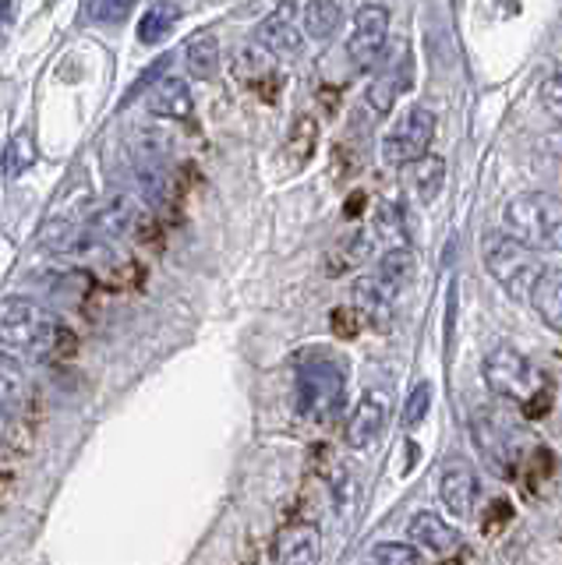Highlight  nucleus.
Wrapping results in <instances>:
<instances>
[{
    "mask_svg": "<svg viewBox=\"0 0 562 565\" xmlns=\"http://www.w3.org/2000/svg\"><path fill=\"white\" fill-rule=\"evenodd\" d=\"M178 22H181V8L170 4V0H160V4H152L142 18H138V43L156 46L160 40H167Z\"/></svg>",
    "mask_w": 562,
    "mask_h": 565,
    "instance_id": "27",
    "label": "nucleus"
},
{
    "mask_svg": "<svg viewBox=\"0 0 562 565\" xmlns=\"http://www.w3.org/2000/svg\"><path fill=\"white\" fill-rule=\"evenodd\" d=\"M481 258H485V269L491 273V279H496L509 297L531 300L538 279L544 273V265L538 262V252L513 241L506 230H491V234L481 237Z\"/></svg>",
    "mask_w": 562,
    "mask_h": 565,
    "instance_id": "4",
    "label": "nucleus"
},
{
    "mask_svg": "<svg viewBox=\"0 0 562 565\" xmlns=\"http://www.w3.org/2000/svg\"><path fill=\"white\" fill-rule=\"evenodd\" d=\"M509 520H513V502L509 499H491L485 516H481V530H488V534H496V530H502Z\"/></svg>",
    "mask_w": 562,
    "mask_h": 565,
    "instance_id": "35",
    "label": "nucleus"
},
{
    "mask_svg": "<svg viewBox=\"0 0 562 565\" xmlns=\"http://www.w3.org/2000/svg\"><path fill=\"white\" fill-rule=\"evenodd\" d=\"M0 347L32 361H67L78 340L61 315L29 297H0Z\"/></svg>",
    "mask_w": 562,
    "mask_h": 565,
    "instance_id": "1",
    "label": "nucleus"
},
{
    "mask_svg": "<svg viewBox=\"0 0 562 565\" xmlns=\"http://www.w3.org/2000/svg\"><path fill=\"white\" fill-rule=\"evenodd\" d=\"M167 64H170V57H160V61H156V64H152V67L146 71V75H142V78H138V82L131 85V96H138V93H142V88H146V85H149V82H152L156 75H160V71H163Z\"/></svg>",
    "mask_w": 562,
    "mask_h": 565,
    "instance_id": "38",
    "label": "nucleus"
},
{
    "mask_svg": "<svg viewBox=\"0 0 562 565\" xmlns=\"http://www.w3.org/2000/svg\"><path fill=\"white\" fill-rule=\"evenodd\" d=\"M375 234L372 230H354L350 237H343L337 247L329 252V258H326V273L329 276H343V273H350V269H358V265H364V262H372V255H375Z\"/></svg>",
    "mask_w": 562,
    "mask_h": 565,
    "instance_id": "20",
    "label": "nucleus"
},
{
    "mask_svg": "<svg viewBox=\"0 0 562 565\" xmlns=\"http://www.w3.org/2000/svg\"><path fill=\"white\" fill-rule=\"evenodd\" d=\"M146 110L152 117H167V120H191L195 99H191V88L184 78H163V82H156L152 93L146 96Z\"/></svg>",
    "mask_w": 562,
    "mask_h": 565,
    "instance_id": "17",
    "label": "nucleus"
},
{
    "mask_svg": "<svg viewBox=\"0 0 562 565\" xmlns=\"http://www.w3.org/2000/svg\"><path fill=\"white\" fill-rule=\"evenodd\" d=\"M520 411H523V417H531V420L549 417V411H552V388H541V393L527 399Z\"/></svg>",
    "mask_w": 562,
    "mask_h": 565,
    "instance_id": "36",
    "label": "nucleus"
},
{
    "mask_svg": "<svg viewBox=\"0 0 562 565\" xmlns=\"http://www.w3.org/2000/svg\"><path fill=\"white\" fill-rule=\"evenodd\" d=\"M531 305L541 315V322L562 332V269H544L531 294Z\"/></svg>",
    "mask_w": 562,
    "mask_h": 565,
    "instance_id": "23",
    "label": "nucleus"
},
{
    "mask_svg": "<svg viewBox=\"0 0 562 565\" xmlns=\"http://www.w3.org/2000/svg\"><path fill=\"white\" fill-rule=\"evenodd\" d=\"M319 562H322L319 526L294 523L279 534V565H319Z\"/></svg>",
    "mask_w": 562,
    "mask_h": 565,
    "instance_id": "19",
    "label": "nucleus"
},
{
    "mask_svg": "<svg viewBox=\"0 0 562 565\" xmlns=\"http://www.w3.org/2000/svg\"><path fill=\"white\" fill-rule=\"evenodd\" d=\"M315 146H319V120H315L311 114H297L290 131H287V141H284L290 170H301L315 156Z\"/></svg>",
    "mask_w": 562,
    "mask_h": 565,
    "instance_id": "24",
    "label": "nucleus"
},
{
    "mask_svg": "<svg viewBox=\"0 0 562 565\" xmlns=\"http://www.w3.org/2000/svg\"><path fill=\"white\" fill-rule=\"evenodd\" d=\"M354 308L361 315L364 329L390 332L396 318V294H390L372 273H368L354 282Z\"/></svg>",
    "mask_w": 562,
    "mask_h": 565,
    "instance_id": "16",
    "label": "nucleus"
},
{
    "mask_svg": "<svg viewBox=\"0 0 562 565\" xmlns=\"http://www.w3.org/2000/svg\"><path fill=\"white\" fill-rule=\"evenodd\" d=\"M294 371H297V379H294L297 414L322 420L337 411L343 399V388H347V364L337 361V353L308 350L297 358Z\"/></svg>",
    "mask_w": 562,
    "mask_h": 565,
    "instance_id": "3",
    "label": "nucleus"
},
{
    "mask_svg": "<svg viewBox=\"0 0 562 565\" xmlns=\"http://www.w3.org/2000/svg\"><path fill=\"white\" fill-rule=\"evenodd\" d=\"M407 534H411V544H417L421 552H428V555H438V558H449L460 552V544H464V534H460V526H453L449 520H443L438 512L432 509H421L411 516V526H407Z\"/></svg>",
    "mask_w": 562,
    "mask_h": 565,
    "instance_id": "15",
    "label": "nucleus"
},
{
    "mask_svg": "<svg viewBox=\"0 0 562 565\" xmlns=\"http://www.w3.org/2000/svg\"><path fill=\"white\" fill-rule=\"evenodd\" d=\"M372 276L382 282L385 290L400 297L414 279V252H411V247H390V252L375 262Z\"/></svg>",
    "mask_w": 562,
    "mask_h": 565,
    "instance_id": "22",
    "label": "nucleus"
},
{
    "mask_svg": "<svg viewBox=\"0 0 562 565\" xmlns=\"http://www.w3.org/2000/svg\"><path fill=\"white\" fill-rule=\"evenodd\" d=\"M385 40H390V8L382 4H364L354 14V32L347 35V57L354 67L372 71L382 53H385Z\"/></svg>",
    "mask_w": 562,
    "mask_h": 565,
    "instance_id": "10",
    "label": "nucleus"
},
{
    "mask_svg": "<svg viewBox=\"0 0 562 565\" xmlns=\"http://www.w3.org/2000/svg\"><path fill=\"white\" fill-rule=\"evenodd\" d=\"M19 4H22V0H0V40L11 32L14 18H19Z\"/></svg>",
    "mask_w": 562,
    "mask_h": 565,
    "instance_id": "37",
    "label": "nucleus"
},
{
    "mask_svg": "<svg viewBox=\"0 0 562 565\" xmlns=\"http://www.w3.org/2000/svg\"><path fill=\"white\" fill-rule=\"evenodd\" d=\"M146 230V212L138 205L131 194H117V199L103 202L93 216H89V237H128Z\"/></svg>",
    "mask_w": 562,
    "mask_h": 565,
    "instance_id": "14",
    "label": "nucleus"
},
{
    "mask_svg": "<svg viewBox=\"0 0 562 565\" xmlns=\"http://www.w3.org/2000/svg\"><path fill=\"white\" fill-rule=\"evenodd\" d=\"M138 8V0H93L89 18L99 25H120Z\"/></svg>",
    "mask_w": 562,
    "mask_h": 565,
    "instance_id": "32",
    "label": "nucleus"
},
{
    "mask_svg": "<svg viewBox=\"0 0 562 565\" xmlns=\"http://www.w3.org/2000/svg\"><path fill=\"white\" fill-rule=\"evenodd\" d=\"M390 417H393V396L385 393V388H368L347 417V431H343L347 446L350 449L375 446L385 435V428H390Z\"/></svg>",
    "mask_w": 562,
    "mask_h": 565,
    "instance_id": "11",
    "label": "nucleus"
},
{
    "mask_svg": "<svg viewBox=\"0 0 562 565\" xmlns=\"http://www.w3.org/2000/svg\"><path fill=\"white\" fill-rule=\"evenodd\" d=\"M375 237L390 241V247H407V226H403V205H393V202H382L379 212H375Z\"/></svg>",
    "mask_w": 562,
    "mask_h": 565,
    "instance_id": "30",
    "label": "nucleus"
},
{
    "mask_svg": "<svg viewBox=\"0 0 562 565\" xmlns=\"http://www.w3.org/2000/svg\"><path fill=\"white\" fill-rule=\"evenodd\" d=\"M329 322H332V332L340 335V340H354V335L364 329V322H361V315H358V308L350 305V308H337L329 315Z\"/></svg>",
    "mask_w": 562,
    "mask_h": 565,
    "instance_id": "34",
    "label": "nucleus"
},
{
    "mask_svg": "<svg viewBox=\"0 0 562 565\" xmlns=\"http://www.w3.org/2000/svg\"><path fill=\"white\" fill-rule=\"evenodd\" d=\"M340 18H343V11L337 0H305V8H301L305 35L315 43H326L329 35H337Z\"/></svg>",
    "mask_w": 562,
    "mask_h": 565,
    "instance_id": "25",
    "label": "nucleus"
},
{
    "mask_svg": "<svg viewBox=\"0 0 562 565\" xmlns=\"http://www.w3.org/2000/svg\"><path fill=\"white\" fill-rule=\"evenodd\" d=\"M305 25H301V8L294 0H279V4L262 18L255 29V43H262L276 61H294L305 50Z\"/></svg>",
    "mask_w": 562,
    "mask_h": 565,
    "instance_id": "8",
    "label": "nucleus"
},
{
    "mask_svg": "<svg viewBox=\"0 0 562 565\" xmlns=\"http://www.w3.org/2000/svg\"><path fill=\"white\" fill-rule=\"evenodd\" d=\"M470 435L478 446L485 467L499 477H517L523 467V446L517 441V431H509L496 417V411H474L470 417Z\"/></svg>",
    "mask_w": 562,
    "mask_h": 565,
    "instance_id": "7",
    "label": "nucleus"
},
{
    "mask_svg": "<svg viewBox=\"0 0 562 565\" xmlns=\"http://www.w3.org/2000/svg\"><path fill=\"white\" fill-rule=\"evenodd\" d=\"M541 106L549 110L555 120H562V64L552 67V75L541 82Z\"/></svg>",
    "mask_w": 562,
    "mask_h": 565,
    "instance_id": "33",
    "label": "nucleus"
},
{
    "mask_svg": "<svg viewBox=\"0 0 562 565\" xmlns=\"http://www.w3.org/2000/svg\"><path fill=\"white\" fill-rule=\"evenodd\" d=\"M502 230L531 252H562V202L549 191H523L502 205Z\"/></svg>",
    "mask_w": 562,
    "mask_h": 565,
    "instance_id": "2",
    "label": "nucleus"
},
{
    "mask_svg": "<svg viewBox=\"0 0 562 565\" xmlns=\"http://www.w3.org/2000/svg\"><path fill=\"white\" fill-rule=\"evenodd\" d=\"M407 184H411V194L421 202V205H432L438 199V191L446 184V159L443 156H421L417 163L407 167Z\"/></svg>",
    "mask_w": 562,
    "mask_h": 565,
    "instance_id": "21",
    "label": "nucleus"
},
{
    "mask_svg": "<svg viewBox=\"0 0 562 565\" xmlns=\"http://www.w3.org/2000/svg\"><path fill=\"white\" fill-rule=\"evenodd\" d=\"M485 382H488V388L496 396H502V399H509V403H527L531 396H538L541 388H549L544 385V375L541 371L523 358L520 350H513V347H496L485 358Z\"/></svg>",
    "mask_w": 562,
    "mask_h": 565,
    "instance_id": "5",
    "label": "nucleus"
},
{
    "mask_svg": "<svg viewBox=\"0 0 562 565\" xmlns=\"http://www.w3.org/2000/svg\"><path fill=\"white\" fill-rule=\"evenodd\" d=\"M432 396H435L432 382H417V385L411 388L407 403H403V424H407V428H417V424L428 417V411H432Z\"/></svg>",
    "mask_w": 562,
    "mask_h": 565,
    "instance_id": "31",
    "label": "nucleus"
},
{
    "mask_svg": "<svg viewBox=\"0 0 562 565\" xmlns=\"http://www.w3.org/2000/svg\"><path fill=\"white\" fill-rule=\"evenodd\" d=\"M32 163H36V146H32V135L19 131L4 149V177H8V181H14V177H22Z\"/></svg>",
    "mask_w": 562,
    "mask_h": 565,
    "instance_id": "29",
    "label": "nucleus"
},
{
    "mask_svg": "<svg viewBox=\"0 0 562 565\" xmlns=\"http://www.w3.org/2000/svg\"><path fill=\"white\" fill-rule=\"evenodd\" d=\"M231 71L244 88H252V93H262L269 99H273L276 88L284 85V78H279V71H276V57L262 43H244L234 53Z\"/></svg>",
    "mask_w": 562,
    "mask_h": 565,
    "instance_id": "13",
    "label": "nucleus"
},
{
    "mask_svg": "<svg viewBox=\"0 0 562 565\" xmlns=\"http://www.w3.org/2000/svg\"><path fill=\"white\" fill-rule=\"evenodd\" d=\"M407 82H411V53H407V43L400 40L390 53H382V61L375 64V75L364 88L368 110L379 117H390L396 106V96L407 88Z\"/></svg>",
    "mask_w": 562,
    "mask_h": 565,
    "instance_id": "9",
    "label": "nucleus"
},
{
    "mask_svg": "<svg viewBox=\"0 0 562 565\" xmlns=\"http://www.w3.org/2000/svg\"><path fill=\"white\" fill-rule=\"evenodd\" d=\"M438 499L453 520H470L474 502H478V473L467 459H449L438 477Z\"/></svg>",
    "mask_w": 562,
    "mask_h": 565,
    "instance_id": "12",
    "label": "nucleus"
},
{
    "mask_svg": "<svg viewBox=\"0 0 562 565\" xmlns=\"http://www.w3.org/2000/svg\"><path fill=\"white\" fill-rule=\"evenodd\" d=\"M29 371L19 353L0 347V417H14L29 403Z\"/></svg>",
    "mask_w": 562,
    "mask_h": 565,
    "instance_id": "18",
    "label": "nucleus"
},
{
    "mask_svg": "<svg viewBox=\"0 0 562 565\" xmlns=\"http://www.w3.org/2000/svg\"><path fill=\"white\" fill-rule=\"evenodd\" d=\"M184 61H188V75L191 78H199V82L216 78V71H220V40L213 32L195 35V40H191L188 50H184Z\"/></svg>",
    "mask_w": 562,
    "mask_h": 565,
    "instance_id": "26",
    "label": "nucleus"
},
{
    "mask_svg": "<svg viewBox=\"0 0 562 565\" xmlns=\"http://www.w3.org/2000/svg\"><path fill=\"white\" fill-rule=\"evenodd\" d=\"M368 565H425L417 544H400V541H382L368 552Z\"/></svg>",
    "mask_w": 562,
    "mask_h": 565,
    "instance_id": "28",
    "label": "nucleus"
},
{
    "mask_svg": "<svg viewBox=\"0 0 562 565\" xmlns=\"http://www.w3.org/2000/svg\"><path fill=\"white\" fill-rule=\"evenodd\" d=\"M361 209H364V194L358 191V194H354V199H350V202H347V220H354V216H361Z\"/></svg>",
    "mask_w": 562,
    "mask_h": 565,
    "instance_id": "39",
    "label": "nucleus"
},
{
    "mask_svg": "<svg viewBox=\"0 0 562 565\" xmlns=\"http://www.w3.org/2000/svg\"><path fill=\"white\" fill-rule=\"evenodd\" d=\"M435 141V114L425 103L411 106L382 138V163L385 167H411L421 156H428Z\"/></svg>",
    "mask_w": 562,
    "mask_h": 565,
    "instance_id": "6",
    "label": "nucleus"
}]
</instances>
